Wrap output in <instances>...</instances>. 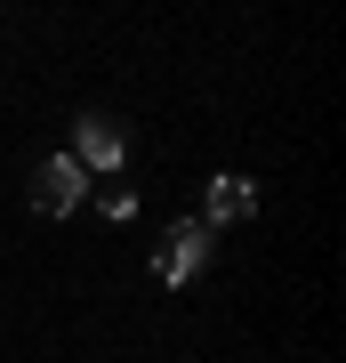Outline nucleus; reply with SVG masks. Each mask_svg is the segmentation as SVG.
Segmentation results:
<instances>
[{
    "instance_id": "f257e3e1",
    "label": "nucleus",
    "mask_w": 346,
    "mask_h": 363,
    "mask_svg": "<svg viewBox=\"0 0 346 363\" xmlns=\"http://www.w3.org/2000/svg\"><path fill=\"white\" fill-rule=\"evenodd\" d=\"M81 202H89V169H81L73 154H49L33 169V210H40V218H73Z\"/></svg>"
},
{
    "instance_id": "7ed1b4c3",
    "label": "nucleus",
    "mask_w": 346,
    "mask_h": 363,
    "mask_svg": "<svg viewBox=\"0 0 346 363\" xmlns=\"http://www.w3.org/2000/svg\"><path fill=\"white\" fill-rule=\"evenodd\" d=\"M73 162L89 169V178H113V169L129 162V138H121V121H105V113H81V121H73Z\"/></svg>"
},
{
    "instance_id": "20e7f679",
    "label": "nucleus",
    "mask_w": 346,
    "mask_h": 363,
    "mask_svg": "<svg viewBox=\"0 0 346 363\" xmlns=\"http://www.w3.org/2000/svg\"><path fill=\"white\" fill-rule=\"evenodd\" d=\"M250 210H258V186H250V178H233V169L202 186V226H209V234H218V226H242Z\"/></svg>"
},
{
    "instance_id": "f03ea898",
    "label": "nucleus",
    "mask_w": 346,
    "mask_h": 363,
    "mask_svg": "<svg viewBox=\"0 0 346 363\" xmlns=\"http://www.w3.org/2000/svg\"><path fill=\"white\" fill-rule=\"evenodd\" d=\"M202 259H209V226H202V218H178V226L161 234V250H154V274L178 291V283L202 274Z\"/></svg>"
}]
</instances>
